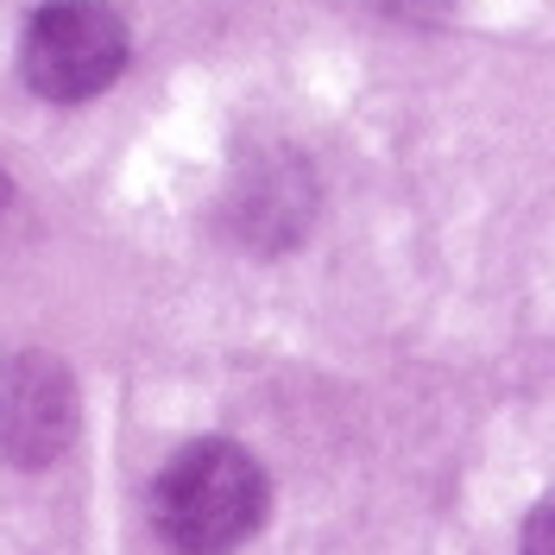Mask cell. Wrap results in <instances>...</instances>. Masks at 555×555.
<instances>
[{
    "label": "cell",
    "instance_id": "1",
    "mask_svg": "<svg viewBox=\"0 0 555 555\" xmlns=\"http://www.w3.org/2000/svg\"><path fill=\"white\" fill-rule=\"evenodd\" d=\"M266 518V474L241 442H190L152 486V524L177 555H228Z\"/></svg>",
    "mask_w": 555,
    "mask_h": 555
},
{
    "label": "cell",
    "instance_id": "2",
    "mask_svg": "<svg viewBox=\"0 0 555 555\" xmlns=\"http://www.w3.org/2000/svg\"><path fill=\"white\" fill-rule=\"evenodd\" d=\"M127 69V26L102 0H44L20 38V76L44 102H89Z\"/></svg>",
    "mask_w": 555,
    "mask_h": 555
},
{
    "label": "cell",
    "instance_id": "3",
    "mask_svg": "<svg viewBox=\"0 0 555 555\" xmlns=\"http://www.w3.org/2000/svg\"><path fill=\"white\" fill-rule=\"evenodd\" d=\"M76 436V385L51 353H13L0 366V454L7 461H57Z\"/></svg>",
    "mask_w": 555,
    "mask_h": 555
},
{
    "label": "cell",
    "instance_id": "4",
    "mask_svg": "<svg viewBox=\"0 0 555 555\" xmlns=\"http://www.w3.org/2000/svg\"><path fill=\"white\" fill-rule=\"evenodd\" d=\"M524 555H555V499L537 505V518L524 524Z\"/></svg>",
    "mask_w": 555,
    "mask_h": 555
},
{
    "label": "cell",
    "instance_id": "5",
    "mask_svg": "<svg viewBox=\"0 0 555 555\" xmlns=\"http://www.w3.org/2000/svg\"><path fill=\"white\" fill-rule=\"evenodd\" d=\"M7 196H13V190H7V177H0V203H7Z\"/></svg>",
    "mask_w": 555,
    "mask_h": 555
}]
</instances>
